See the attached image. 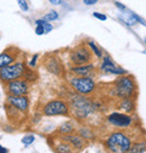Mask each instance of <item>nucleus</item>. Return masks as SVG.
<instances>
[{
	"label": "nucleus",
	"instance_id": "obj_5",
	"mask_svg": "<svg viewBox=\"0 0 146 153\" xmlns=\"http://www.w3.org/2000/svg\"><path fill=\"white\" fill-rule=\"evenodd\" d=\"M69 84L71 88L78 94L90 96L97 91V83L91 76H73L70 77Z\"/></svg>",
	"mask_w": 146,
	"mask_h": 153
},
{
	"label": "nucleus",
	"instance_id": "obj_22",
	"mask_svg": "<svg viewBox=\"0 0 146 153\" xmlns=\"http://www.w3.org/2000/svg\"><path fill=\"white\" fill-rule=\"evenodd\" d=\"M24 78H25L27 82H29V83H30V82L37 81V78H38V75L36 74V72H35V71H33V68L27 67L25 75H24Z\"/></svg>",
	"mask_w": 146,
	"mask_h": 153
},
{
	"label": "nucleus",
	"instance_id": "obj_15",
	"mask_svg": "<svg viewBox=\"0 0 146 153\" xmlns=\"http://www.w3.org/2000/svg\"><path fill=\"white\" fill-rule=\"evenodd\" d=\"M70 73L73 76H91L93 77L96 73V66L93 63H89L81 66H72L70 67Z\"/></svg>",
	"mask_w": 146,
	"mask_h": 153
},
{
	"label": "nucleus",
	"instance_id": "obj_21",
	"mask_svg": "<svg viewBox=\"0 0 146 153\" xmlns=\"http://www.w3.org/2000/svg\"><path fill=\"white\" fill-rule=\"evenodd\" d=\"M146 152V142L145 141H138L133 142L132 148L128 151V153H145Z\"/></svg>",
	"mask_w": 146,
	"mask_h": 153
},
{
	"label": "nucleus",
	"instance_id": "obj_26",
	"mask_svg": "<svg viewBox=\"0 0 146 153\" xmlns=\"http://www.w3.org/2000/svg\"><path fill=\"white\" fill-rule=\"evenodd\" d=\"M17 4H18V7L20 8V10L24 11V13H27L29 10V6H28L27 0H17Z\"/></svg>",
	"mask_w": 146,
	"mask_h": 153
},
{
	"label": "nucleus",
	"instance_id": "obj_4",
	"mask_svg": "<svg viewBox=\"0 0 146 153\" xmlns=\"http://www.w3.org/2000/svg\"><path fill=\"white\" fill-rule=\"evenodd\" d=\"M27 64L22 57L11 65L7 67H4L0 69V83L1 84H7L11 81H16L19 78H24V75L27 69Z\"/></svg>",
	"mask_w": 146,
	"mask_h": 153
},
{
	"label": "nucleus",
	"instance_id": "obj_19",
	"mask_svg": "<svg viewBox=\"0 0 146 153\" xmlns=\"http://www.w3.org/2000/svg\"><path fill=\"white\" fill-rule=\"evenodd\" d=\"M57 131L60 133V135H66V134H72L75 132V126L74 124L71 122V121H68V122H64L62 123L59 126Z\"/></svg>",
	"mask_w": 146,
	"mask_h": 153
},
{
	"label": "nucleus",
	"instance_id": "obj_31",
	"mask_svg": "<svg viewBox=\"0 0 146 153\" xmlns=\"http://www.w3.org/2000/svg\"><path fill=\"white\" fill-rule=\"evenodd\" d=\"M99 0H83V4H87V6H93L98 2Z\"/></svg>",
	"mask_w": 146,
	"mask_h": 153
},
{
	"label": "nucleus",
	"instance_id": "obj_17",
	"mask_svg": "<svg viewBox=\"0 0 146 153\" xmlns=\"http://www.w3.org/2000/svg\"><path fill=\"white\" fill-rule=\"evenodd\" d=\"M118 107L121 111H124V113L130 114L135 111V102H134V98H121L119 100L118 103Z\"/></svg>",
	"mask_w": 146,
	"mask_h": 153
},
{
	"label": "nucleus",
	"instance_id": "obj_9",
	"mask_svg": "<svg viewBox=\"0 0 146 153\" xmlns=\"http://www.w3.org/2000/svg\"><path fill=\"white\" fill-rule=\"evenodd\" d=\"M107 122L111 126L119 130L128 128L134 123V119L130 114L120 113V112H112L107 116Z\"/></svg>",
	"mask_w": 146,
	"mask_h": 153
},
{
	"label": "nucleus",
	"instance_id": "obj_16",
	"mask_svg": "<svg viewBox=\"0 0 146 153\" xmlns=\"http://www.w3.org/2000/svg\"><path fill=\"white\" fill-rule=\"evenodd\" d=\"M53 150L55 151V153H74L75 150L73 149L71 144L66 141L62 140L60 137V141L55 143V145H53Z\"/></svg>",
	"mask_w": 146,
	"mask_h": 153
},
{
	"label": "nucleus",
	"instance_id": "obj_32",
	"mask_svg": "<svg viewBox=\"0 0 146 153\" xmlns=\"http://www.w3.org/2000/svg\"><path fill=\"white\" fill-rule=\"evenodd\" d=\"M48 1H50L52 4H54V6H59V4H61L63 2V0H48Z\"/></svg>",
	"mask_w": 146,
	"mask_h": 153
},
{
	"label": "nucleus",
	"instance_id": "obj_30",
	"mask_svg": "<svg viewBox=\"0 0 146 153\" xmlns=\"http://www.w3.org/2000/svg\"><path fill=\"white\" fill-rule=\"evenodd\" d=\"M115 6H116L120 11H126V6H125V4H120V2H118V1H115Z\"/></svg>",
	"mask_w": 146,
	"mask_h": 153
},
{
	"label": "nucleus",
	"instance_id": "obj_28",
	"mask_svg": "<svg viewBox=\"0 0 146 153\" xmlns=\"http://www.w3.org/2000/svg\"><path fill=\"white\" fill-rule=\"evenodd\" d=\"M35 34L37 35V36H42V35L45 34V29H44L43 26L36 25V27H35Z\"/></svg>",
	"mask_w": 146,
	"mask_h": 153
},
{
	"label": "nucleus",
	"instance_id": "obj_12",
	"mask_svg": "<svg viewBox=\"0 0 146 153\" xmlns=\"http://www.w3.org/2000/svg\"><path fill=\"white\" fill-rule=\"evenodd\" d=\"M20 57H22V53L17 47H7L2 53H0V69L11 65Z\"/></svg>",
	"mask_w": 146,
	"mask_h": 153
},
{
	"label": "nucleus",
	"instance_id": "obj_10",
	"mask_svg": "<svg viewBox=\"0 0 146 153\" xmlns=\"http://www.w3.org/2000/svg\"><path fill=\"white\" fill-rule=\"evenodd\" d=\"M99 69H100L101 73L116 75V76H121V75H127L128 74L126 69L117 66L116 63L112 60V58L109 55H103V57L101 58V63H100Z\"/></svg>",
	"mask_w": 146,
	"mask_h": 153
},
{
	"label": "nucleus",
	"instance_id": "obj_14",
	"mask_svg": "<svg viewBox=\"0 0 146 153\" xmlns=\"http://www.w3.org/2000/svg\"><path fill=\"white\" fill-rule=\"evenodd\" d=\"M60 137L62 139V140L69 142L70 144H71V146L75 150V152H77V151H81V150H83L87 146V144H88V141H87L86 139H83L80 134L75 133V132L72 133V134L60 135Z\"/></svg>",
	"mask_w": 146,
	"mask_h": 153
},
{
	"label": "nucleus",
	"instance_id": "obj_13",
	"mask_svg": "<svg viewBox=\"0 0 146 153\" xmlns=\"http://www.w3.org/2000/svg\"><path fill=\"white\" fill-rule=\"evenodd\" d=\"M6 103L11 105L13 107H15L16 110H18L19 112H22L23 114H26L29 111V97L28 95L25 96H13V95H7L6 98Z\"/></svg>",
	"mask_w": 146,
	"mask_h": 153
},
{
	"label": "nucleus",
	"instance_id": "obj_7",
	"mask_svg": "<svg viewBox=\"0 0 146 153\" xmlns=\"http://www.w3.org/2000/svg\"><path fill=\"white\" fill-rule=\"evenodd\" d=\"M69 60L72 66H81L93 60V54L91 53L90 48L88 47L87 43L78 44L69 51Z\"/></svg>",
	"mask_w": 146,
	"mask_h": 153
},
{
	"label": "nucleus",
	"instance_id": "obj_20",
	"mask_svg": "<svg viewBox=\"0 0 146 153\" xmlns=\"http://www.w3.org/2000/svg\"><path fill=\"white\" fill-rule=\"evenodd\" d=\"M87 45L90 48L91 53L93 54V56H95L96 58H98V59H101V58H102L103 57L102 51H101L100 47L96 44V42H93V40H88V42H87Z\"/></svg>",
	"mask_w": 146,
	"mask_h": 153
},
{
	"label": "nucleus",
	"instance_id": "obj_1",
	"mask_svg": "<svg viewBox=\"0 0 146 153\" xmlns=\"http://www.w3.org/2000/svg\"><path fill=\"white\" fill-rule=\"evenodd\" d=\"M70 115L78 121H84L96 111V102L88 96L74 93L70 95Z\"/></svg>",
	"mask_w": 146,
	"mask_h": 153
},
{
	"label": "nucleus",
	"instance_id": "obj_29",
	"mask_svg": "<svg viewBox=\"0 0 146 153\" xmlns=\"http://www.w3.org/2000/svg\"><path fill=\"white\" fill-rule=\"evenodd\" d=\"M44 27V29H45V34H48V33H51L52 30H53V25H52L51 22H46L44 25H42Z\"/></svg>",
	"mask_w": 146,
	"mask_h": 153
},
{
	"label": "nucleus",
	"instance_id": "obj_27",
	"mask_svg": "<svg viewBox=\"0 0 146 153\" xmlns=\"http://www.w3.org/2000/svg\"><path fill=\"white\" fill-rule=\"evenodd\" d=\"M92 15H93V17L97 18L98 20H101V22H106V20H107V16H106L105 13H97V11H95V13H92Z\"/></svg>",
	"mask_w": 146,
	"mask_h": 153
},
{
	"label": "nucleus",
	"instance_id": "obj_11",
	"mask_svg": "<svg viewBox=\"0 0 146 153\" xmlns=\"http://www.w3.org/2000/svg\"><path fill=\"white\" fill-rule=\"evenodd\" d=\"M44 67L46 68L48 73H51L55 76H63L64 74V66L62 64V60L56 55L50 54L44 58Z\"/></svg>",
	"mask_w": 146,
	"mask_h": 153
},
{
	"label": "nucleus",
	"instance_id": "obj_33",
	"mask_svg": "<svg viewBox=\"0 0 146 153\" xmlns=\"http://www.w3.org/2000/svg\"><path fill=\"white\" fill-rule=\"evenodd\" d=\"M0 153H9V150L7 148H4L2 145L0 144Z\"/></svg>",
	"mask_w": 146,
	"mask_h": 153
},
{
	"label": "nucleus",
	"instance_id": "obj_6",
	"mask_svg": "<svg viewBox=\"0 0 146 153\" xmlns=\"http://www.w3.org/2000/svg\"><path fill=\"white\" fill-rule=\"evenodd\" d=\"M41 113L44 116L53 117V116H70L69 102L62 98L50 100L42 106Z\"/></svg>",
	"mask_w": 146,
	"mask_h": 153
},
{
	"label": "nucleus",
	"instance_id": "obj_34",
	"mask_svg": "<svg viewBox=\"0 0 146 153\" xmlns=\"http://www.w3.org/2000/svg\"><path fill=\"white\" fill-rule=\"evenodd\" d=\"M145 42H146V39H145Z\"/></svg>",
	"mask_w": 146,
	"mask_h": 153
},
{
	"label": "nucleus",
	"instance_id": "obj_25",
	"mask_svg": "<svg viewBox=\"0 0 146 153\" xmlns=\"http://www.w3.org/2000/svg\"><path fill=\"white\" fill-rule=\"evenodd\" d=\"M35 141V136L33 134H27L22 139V143L24 145H30L32 143H34Z\"/></svg>",
	"mask_w": 146,
	"mask_h": 153
},
{
	"label": "nucleus",
	"instance_id": "obj_23",
	"mask_svg": "<svg viewBox=\"0 0 146 153\" xmlns=\"http://www.w3.org/2000/svg\"><path fill=\"white\" fill-rule=\"evenodd\" d=\"M44 20H46L48 22H56L59 18H60V15L59 13L56 11V10H50L47 13H45L43 17H42Z\"/></svg>",
	"mask_w": 146,
	"mask_h": 153
},
{
	"label": "nucleus",
	"instance_id": "obj_24",
	"mask_svg": "<svg viewBox=\"0 0 146 153\" xmlns=\"http://www.w3.org/2000/svg\"><path fill=\"white\" fill-rule=\"evenodd\" d=\"M38 58H39V55L38 54H34V55L30 57V59L28 60V63H27V66L29 68H35L37 66V63H38Z\"/></svg>",
	"mask_w": 146,
	"mask_h": 153
},
{
	"label": "nucleus",
	"instance_id": "obj_3",
	"mask_svg": "<svg viewBox=\"0 0 146 153\" xmlns=\"http://www.w3.org/2000/svg\"><path fill=\"white\" fill-rule=\"evenodd\" d=\"M133 141L126 132L121 130L110 132L103 141L108 153H128Z\"/></svg>",
	"mask_w": 146,
	"mask_h": 153
},
{
	"label": "nucleus",
	"instance_id": "obj_8",
	"mask_svg": "<svg viewBox=\"0 0 146 153\" xmlns=\"http://www.w3.org/2000/svg\"><path fill=\"white\" fill-rule=\"evenodd\" d=\"M5 92L7 95L13 96H25L28 95L30 92L29 82H27L25 78H19L16 81H11L5 84Z\"/></svg>",
	"mask_w": 146,
	"mask_h": 153
},
{
	"label": "nucleus",
	"instance_id": "obj_18",
	"mask_svg": "<svg viewBox=\"0 0 146 153\" xmlns=\"http://www.w3.org/2000/svg\"><path fill=\"white\" fill-rule=\"evenodd\" d=\"M78 134H80L87 141L93 140L96 137V134L95 132L92 131V128L87 126V125H82V126H80V128H78Z\"/></svg>",
	"mask_w": 146,
	"mask_h": 153
},
{
	"label": "nucleus",
	"instance_id": "obj_2",
	"mask_svg": "<svg viewBox=\"0 0 146 153\" xmlns=\"http://www.w3.org/2000/svg\"><path fill=\"white\" fill-rule=\"evenodd\" d=\"M109 93L110 96L116 98H134L137 93V84L132 75H121L118 76L110 84Z\"/></svg>",
	"mask_w": 146,
	"mask_h": 153
}]
</instances>
